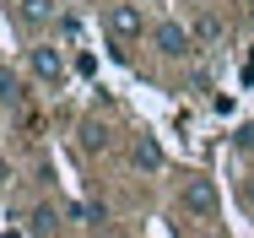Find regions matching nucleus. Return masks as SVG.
<instances>
[{"label": "nucleus", "mask_w": 254, "mask_h": 238, "mask_svg": "<svg viewBox=\"0 0 254 238\" xmlns=\"http://www.w3.org/2000/svg\"><path fill=\"white\" fill-rule=\"evenodd\" d=\"M179 206H184V217L211 222V217L222 211V195H216V184H211V179H190V184H184V195H179Z\"/></svg>", "instance_id": "3"}, {"label": "nucleus", "mask_w": 254, "mask_h": 238, "mask_svg": "<svg viewBox=\"0 0 254 238\" xmlns=\"http://www.w3.org/2000/svg\"><path fill=\"white\" fill-rule=\"evenodd\" d=\"M130 162H135L141 173H157V168H162V146H157L152 136H135V146H130Z\"/></svg>", "instance_id": "5"}, {"label": "nucleus", "mask_w": 254, "mask_h": 238, "mask_svg": "<svg viewBox=\"0 0 254 238\" xmlns=\"http://www.w3.org/2000/svg\"><path fill=\"white\" fill-rule=\"evenodd\" d=\"M103 27H108V38H114V44H135V38L146 33V16H141V5H135V0H119V5H108V11H103Z\"/></svg>", "instance_id": "1"}, {"label": "nucleus", "mask_w": 254, "mask_h": 238, "mask_svg": "<svg viewBox=\"0 0 254 238\" xmlns=\"http://www.w3.org/2000/svg\"><path fill=\"white\" fill-rule=\"evenodd\" d=\"M152 49L162 54V60H184V54L195 49V33H190L184 22L168 16V22H157V27H152Z\"/></svg>", "instance_id": "4"}, {"label": "nucleus", "mask_w": 254, "mask_h": 238, "mask_svg": "<svg viewBox=\"0 0 254 238\" xmlns=\"http://www.w3.org/2000/svg\"><path fill=\"white\" fill-rule=\"evenodd\" d=\"M195 38H200V44H216V38H222V22H216L211 11H205L200 22H195Z\"/></svg>", "instance_id": "10"}, {"label": "nucleus", "mask_w": 254, "mask_h": 238, "mask_svg": "<svg viewBox=\"0 0 254 238\" xmlns=\"http://www.w3.org/2000/svg\"><path fill=\"white\" fill-rule=\"evenodd\" d=\"M27 65H33V76H38L44 87H65V76H70L65 49H54V44H33L27 49Z\"/></svg>", "instance_id": "2"}, {"label": "nucleus", "mask_w": 254, "mask_h": 238, "mask_svg": "<svg viewBox=\"0 0 254 238\" xmlns=\"http://www.w3.org/2000/svg\"><path fill=\"white\" fill-rule=\"evenodd\" d=\"M16 22H22V27H44V22H54V0H16Z\"/></svg>", "instance_id": "6"}, {"label": "nucleus", "mask_w": 254, "mask_h": 238, "mask_svg": "<svg viewBox=\"0 0 254 238\" xmlns=\"http://www.w3.org/2000/svg\"><path fill=\"white\" fill-rule=\"evenodd\" d=\"M0 108H22V81L0 65Z\"/></svg>", "instance_id": "7"}, {"label": "nucleus", "mask_w": 254, "mask_h": 238, "mask_svg": "<svg viewBox=\"0 0 254 238\" xmlns=\"http://www.w3.org/2000/svg\"><path fill=\"white\" fill-rule=\"evenodd\" d=\"M54 222H60L54 206H38V211H33V233H38V238H54Z\"/></svg>", "instance_id": "8"}, {"label": "nucleus", "mask_w": 254, "mask_h": 238, "mask_svg": "<svg viewBox=\"0 0 254 238\" xmlns=\"http://www.w3.org/2000/svg\"><path fill=\"white\" fill-rule=\"evenodd\" d=\"M81 146H87V152H103V146H108V136H103L98 119H87V125H81Z\"/></svg>", "instance_id": "9"}, {"label": "nucleus", "mask_w": 254, "mask_h": 238, "mask_svg": "<svg viewBox=\"0 0 254 238\" xmlns=\"http://www.w3.org/2000/svg\"><path fill=\"white\" fill-rule=\"evenodd\" d=\"M200 238H222V233H200Z\"/></svg>", "instance_id": "11"}]
</instances>
